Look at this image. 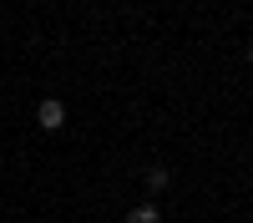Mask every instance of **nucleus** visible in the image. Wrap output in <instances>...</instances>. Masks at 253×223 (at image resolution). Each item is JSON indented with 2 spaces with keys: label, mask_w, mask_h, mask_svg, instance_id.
Returning a JSON list of instances; mask_svg holds the SVG:
<instances>
[{
  "label": "nucleus",
  "mask_w": 253,
  "mask_h": 223,
  "mask_svg": "<svg viewBox=\"0 0 253 223\" xmlns=\"http://www.w3.org/2000/svg\"><path fill=\"white\" fill-rule=\"evenodd\" d=\"M36 122H41V127H46V132H61V127H66V101L46 96V101H41V107H36Z\"/></svg>",
  "instance_id": "obj_1"
},
{
  "label": "nucleus",
  "mask_w": 253,
  "mask_h": 223,
  "mask_svg": "<svg viewBox=\"0 0 253 223\" xmlns=\"http://www.w3.org/2000/svg\"><path fill=\"white\" fill-rule=\"evenodd\" d=\"M142 182H147V193H162L167 182H172V173H167V168H147V173H142Z\"/></svg>",
  "instance_id": "obj_2"
},
{
  "label": "nucleus",
  "mask_w": 253,
  "mask_h": 223,
  "mask_svg": "<svg viewBox=\"0 0 253 223\" xmlns=\"http://www.w3.org/2000/svg\"><path fill=\"white\" fill-rule=\"evenodd\" d=\"M126 223H162V213L152 208V203H137V208L126 213Z\"/></svg>",
  "instance_id": "obj_3"
}]
</instances>
